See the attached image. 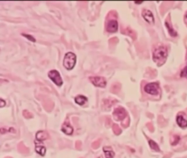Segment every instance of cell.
Returning a JSON list of instances; mask_svg holds the SVG:
<instances>
[{"instance_id":"1","label":"cell","mask_w":187,"mask_h":158,"mask_svg":"<svg viewBox=\"0 0 187 158\" xmlns=\"http://www.w3.org/2000/svg\"><path fill=\"white\" fill-rule=\"evenodd\" d=\"M168 56L167 49L165 46H159L155 48L152 53V59L157 65L163 64Z\"/></svg>"},{"instance_id":"2","label":"cell","mask_w":187,"mask_h":158,"mask_svg":"<svg viewBox=\"0 0 187 158\" xmlns=\"http://www.w3.org/2000/svg\"><path fill=\"white\" fill-rule=\"evenodd\" d=\"M76 56L73 52H68L64 56L63 66L67 70H72L75 66Z\"/></svg>"},{"instance_id":"3","label":"cell","mask_w":187,"mask_h":158,"mask_svg":"<svg viewBox=\"0 0 187 158\" xmlns=\"http://www.w3.org/2000/svg\"><path fill=\"white\" fill-rule=\"evenodd\" d=\"M144 91L148 94L152 96H157L159 93L160 86L159 83H149L144 87Z\"/></svg>"},{"instance_id":"4","label":"cell","mask_w":187,"mask_h":158,"mask_svg":"<svg viewBox=\"0 0 187 158\" xmlns=\"http://www.w3.org/2000/svg\"><path fill=\"white\" fill-rule=\"evenodd\" d=\"M48 77L54 83L58 86L63 85V80L59 73L56 70H52L48 73Z\"/></svg>"},{"instance_id":"5","label":"cell","mask_w":187,"mask_h":158,"mask_svg":"<svg viewBox=\"0 0 187 158\" xmlns=\"http://www.w3.org/2000/svg\"><path fill=\"white\" fill-rule=\"evenodd\" d=\"M89 79L92 83L95 86L104 88L107 85V81L104 77L102 76H91Z\"/></svg>"},{"instance_id":"6","label":"cell","mask_w":187,"mask_h":158,"mask_svg":"<svg viewBox=\"0 0 187 158\" xmlns=\"http://www.w3.org/2000/svg\"><path fill=\"white\" fill-rule=\"evenodd\" d=\"M127 113L122 107H118L115 109L113 112V116L115 120L118 121L122 120L126 118Z\"/></svg>"},{"instance_id":"7","label":"cell","mask_w":187,"mask_h":158,"mask_svg":"<svg viewBox=\"0 0 187 158\" xmlns=\"http://www.w3.org/2000/svg\"><path fill=\"white\" fill-rule=\"evenodd\" d=\"M142 17H143L144 19L147 22H148L149 24L152 25L155 23V19L154 17V16L149 10L148 9H144L142 13Z\"/></svg>"},{"instance_id":"8","label":"cell","mask_w":187,"mask_h":158,"mask_svg":"<svg viewBox=\"0 0 187 158\" xmlns=\"http://www.w3.org/2000/svg\"><path fill=\"white\" fill-rule=\"evenodd\" d=\"M118 29V23L115 19H111L107 23L106 26V30L109 32H115Z\"/></svg>"},{"instance_id":"9","label":"cell","mask_w":187,"mask_h":158,"mask_svg":"<svg viewBox=\"0 0 187 158\" xmlns=\"http://www.w3.org/2000/svg\"><path fill=\"white\" fill-rule=\"evenodd\" d=\"M61 131L64 133H65V134L68 135H71L73 133L74 129L70 125L68 120H66L64 123L63 124L62 127H61Z\"/></svg>"},{"instance_id":"10","label":"cell","mask_w":187,"mask_h":158,"mask_svg":"<svg viewBox=\"0 0 187 158\" xmlns=\"http://www.w3.org/2000/svg\"><path fill=\"white\" fill-rule=\"evenodd\" d=\"M49 137L48 133L47 132L44 131H38L36 134V138L37 140L39 141H43L48 139Z\"/></svg>"},{"instance_id":"11","label":"cell","mask_w":187,"mask_h":158,"mask_svg":"<svg viewBox=\"0 0 187 158\" xmlns=\"http://www.w3.org/2000/svg\"><path fill=\"white\" fill-rule=\"evenodd\" d=\"M103 151L104 152L105 158H113L115 156V153L114 152L113 149L110 147H104L103 148Z\"/></svg>"},{"instance_id":"12","label":"cell","mask_w":187,"mask_h":158,"mask_svg":"<svg viewBox=\"0 0 187 158\" xmlns=\"http://www.w3.org/2000/svg\"><path fill=\"white\" fill-rule=\"evenodd\" d=\"M177 124L179 127L182 128H186L187 127V120L184 118L183 116L179 115L176 119Z\"/></svg>"},{"instance_id":"13","label":"cell","mask_w":187,"mask_h":158,"mask_svg":"<svg viewBox=\"0 0 187 158\" xmlns=\"http://www.w3.org/2000/svg\"><path fill=\"white\" fill-rule=\"evenodd\" d=\"M87 97H86L83 95H78L75 97V102L80 105H83L85 104V103L87 102Z\"/></svg>"},{"instance_id":"14","label":"cell","mask_w":187,"mask_h":158,"mask_svg":"<svg viewBox=\"0 0 187 158\" xmlns=\"http://www.w3.org/2000/svg\"><path fill=\"white\" fill-rule=\"evenodd\" d=\"M18 150L20 153L27 154L29 153V149L27 148L23 143L20 142L18 145Z\"/></svg>"},{"instance_id":"15","label":"cell","mask_w":187,"mask_h":158,"mask_svg":"<svg viewBox=\"0 0 187 158\" xmlns=\"http://www.w3.org/2000/svg\"><path fill=\"white\" fill-rule=\"evenodd\" d=\"M165 25L166 26V28H167V29H168L170 35H171V36H172V37H176V36H177V32L173 29V28H172V26H171V25L170 24H169V23H168L167 22H166Z\"/></svg>"},{"instance_id":"16","label":"cell","mask_w":187,"mask_h":158,"mask_svg":"<svg viewBox=\"0 0 187 158\" xmlns=\"http://www.w3.org/2000/svg\"><path fill=\"white\" fill-rule=\"evenodd\" d=\"M35 150L37 153L40 154L42 156H44L46 153V148L44 146L42 145H36Z\"/></svg>"},{"instance_id":"17","label":"cell","mask_w":187,"mask_h":158,"mask_svg":"<svg viewBox=\"0 0 187 158\" xmlns=\"http://www.w3.org/2000/svg\"><path fill=\"white\" fill-rule=\"evenodd\" d=\"M149 144L150 148L152 150H154L155 151H157V152H159L160 151V148H159L158 145H157V143H156L154 140H149Z\"/></svg>"},{"instance_id":"18","label":"cell","mask_w":187,"mask_h":158,"mask_svg":"<svg viewBox=\"0 0 187 158\" xmlns=\"http://www.w3.org/2000/svg\"><path fill=\"white\" fill-rule=\"evenodd\" d=\"M23 116H24V118H33V115L32 113H31L30 112H29V111H28L27 110H24L23 111Z\"/></svg>"},{"instance_id":"19","label":"cell","mask_w":187,"mask_h":158,"mask_svg":"<svg viewBox=\"0 0 187 158\" xmlns=\"http://www.w3.org/2000/svg\"><path fill=\"white\" fill-rule=\"evenodd\" d=\"M101 140L99 139L98 140H96L92 144V147L94 149H98L100 147V143H101Z\"/></svg>"},{"instance_id":"20","label":"cell","mask_w":187,"mask_h":158,"mask_svg":"<svg viewBox=\"0 0 187 158\" xmlns=\"http://www.w3.org/2000/svg\"><path fill=\"white\" fill-rule=\"evenodd\" d=\"M181 76L183 78L187 79V66H186L181 71Z\"/></svg>"},{"instance_id":"21","label":"cell","mask_w":187,"mask_h":158,"mask_svg":"<svg viewBox=\"0 0 187 158\" xmlns=\"http://www.w3.org/2000/svg\"><path fill=\"white\" fill-rule=\"evenodd\" d=\"M22 35H23V36L25 37L26 39H28L29 40H30L31 41H32V42H35V41H36V40H35V38H34L33 36H32L31 35L25 34H23Z\"/></svg>"},{"instance_id":"22","label":"cell","mask_w":187,"mask_h":158,"mask_svg":"<svg viewBox=\"0 0 187 158\" xmlns=\"http://www.w3.org/2000/svg\"><path fill=\"white\" fill-rule=\"evenodd\" d=\"M113 129L114 133L115 134H116V135H119L120 133V132H121L120 129L119 128V127H118V125H114Z\"/></svg>"},{"instance_id":"23","label":"cell","mask_w":187,"mask_h":158,"mask_svg":"<svg viewBox=\"0 0 187 158\" xmlns=\"http://www.w3.org/2000/svg\"><path fill=\"white\" fill-rule=\"evenodd\" d=\"M75 147L78 150H81L82 148V142L80 140H77L75 143Z\"/></svg>"},{"instance_id":"24","label":"cell","mask_w":187,"mask_h":158,"mask_svg":"<svg viewBox=\"0 0 187 158\" xmlns=\"http://www.w3.org/2000/svg\"><path fill=\"white\" fill-rule=\"evenodd\" d=\"M0 105L1 107H3L4 106L6 105V103L4 100H2V99H1V101H0Z\"/></svg>"},{"instance_id":"25","label":"cell","mask_w":187,"mask_h":158,"mask_svg":"<svg viewBox=\"0 0 187 158\" xmlns=\"http://www.w3.org/2000/svg\"><path fill=\"white\" fill-rule=\"evenodd\" d=\"M135 4H142L143 3V1H135Z\"/></svg>"},{"instance_id":"26","label":"cell","mask_w":187,"mask_h":158,"mask_svg":"<svg viewBox=\"0 0 187 158\" xmlns=\"http://www.w3.org/2000/svg\"><path fill=\"white\" fill-rule=\"evenodd\" d=\"M98 158H103V156H102V155H101V156H99V157Z\"/></svg>"},{"instance_id":"27","label":"cell","mask_w":187,"mask_h":158,"mask_svg":"<svg viewBox=\"0 0 187 158\" xmlns=\"http://www.w3.org/2000/svg\"><path fill=\"white\" fill-rule=\"evenodd\" d=\"M186 18H187V14H186Z\"/></svg>"},{"instance_id":"28","label":"cell","mask_w":187,"mask_h":158,"mask_svg":"<svg viewBox=\"0 0 187 158\" xmlns=\"http://www.w3.org/2000/svg\"><path fill=\"white\" fill-rule=\"evenodd\" d=\"M11 158V157H6V158Z\"/></svg>"},{"instance_id":"29","label":"cell","mask_w":187,"mask_h":158,"mask_svg":"<svg viewBox=\"0 0 187 158\" xmlns=\"http://www.w3.org/2000/svg\"></svg>"}]
</instances>
